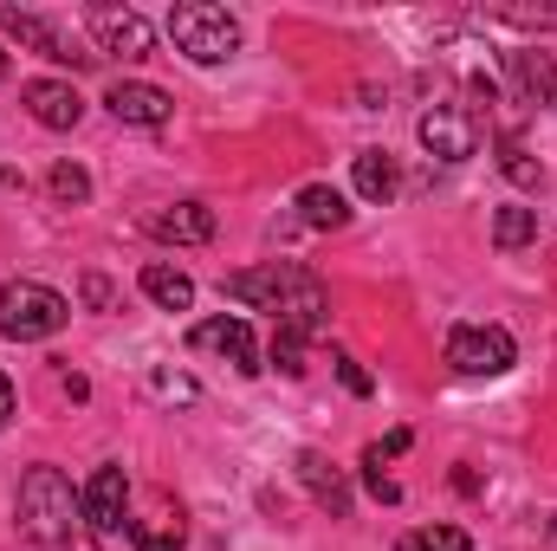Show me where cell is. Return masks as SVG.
Masks as SVG:
<instances>
[{
  "mask_svg": "<svg viewBox=\"0 0 557 551\" xmlns=\"http://www.w3.org/2000/svg\"><path fill=\"white\" fill-rule=\"evenodd\" d=\"M169 39L195 65H227L240 52V20L227 7H214V0H175L169 7Z\"/></svg>",
  "mask_w": 557,
  "mask_h": 551,
  "instance_id": "3",
  "label": "cell"
},
{
  "mask_svg": "<svg viewBox=\"0 0 557 551\" xmlns=\"http://www.w3.org/2000/svg\"><path fill=\"white\" fill-rule=\"evenodd\" d=\"M111 298H117V292H111V279L85 273V305H91V311H111Z\"/></svg>",
  "mask_w": 557,
  "mask_h": 551,
  "instance_id": "29",
  "label": "cell"
},
{
  "mask_svg": "<svg viewBox=\"0 0 557 551\" xmlns=\"http://www.w3.org/2000/svg\"><path fill=\"white\" fill-rule=\"evenodd\" d=\"M13 513H20V532L39 551H98V532L85 519V493L59 467H26Z\"/></svg>",
  "mask_w": 557,
  "mask_h": 551,
  "instance_id": "2",
  "label": "cell"
},
{
  "mask_svg": "<svg viewBox=\"0 0 557 551\" xmlns=\"http://www.w3.org/2000/svg\"><path fill=\"white\" fill-rule=\"evenodd\" d=\"M331 364H337V383H344V390H350V396H370V390H376V383H370V370H363V364H357V357H350V351H337V357H331Z\"/></svg>",
  "mask_w": 557,
  "mask_h": 551,
  "instance_id": "28",
  "label": "cell"
},
{
  "mask_svg": "<svg viewBox=\"0 0 557 551\" xmlns=\"http://www.w3.org/2000/svg\"><path fill=\"white\" fill-rule=\"evenodd\" d=\"M46 188H52V201H65V208H78V201H91V175H85L78 162H52V175H46Z\"/></svg>",
  "mask_w": 557,
  "mask_h": 551,
  "instance_id": "21",
  "label": "cell"
},
{
  "mask_svg": "<svg viewBox=\"0 0 557 551\" xmlns=\"http://www.w3.org/2000/svg\"><path fill=\"white\" fill-rule=\"evenodd\" d=\"M493 20H506L519 33H557V7H493Z\"/></svg>",
  "mask_w": 557,
  "mask_h": 551,
  "instance_id": "24",
  "label": "cell"
},
{
  "mask_svg": "<svg viewBox=\"0 0 557 551\" xmlns=\"http://www.w3.org/2000/svg\"><path fill=\"white\" fill-rule=\"evenodd\" d=\"M85 26L98 39V59H149V46H156L149 20H143L137 7H117V0L85 7Z\"/></svg>",
  "mask_w": 557,
  "mask_h": 551,
  "instance_id": "6",
  "label": "cell"
},
{
  "mask_svg": "<svg viewBox=\"0 0 557 551\" xmlns=\"http://www.w3.org/2000/svg\"><path fill=\"white\" fill-rule=\"evenodd\" d=\"M499 169H506V182H519V188H539V182H545V169H539V162H532L512 137L499 143Z\"/></svg>",
  "mask_w": 557,
  "mask_h": 551,
  "instance_id": "23",
  "label": "cell"
},
{
  "mask_svg": "<svg viewBox=\"0 0 557 551\" xmlns=\"http://www.w3.org/2000/svg\"><path fill=\"white\" fill-rule=\"evenodd\" d=\"M298 221H305V228H318V234L344 228V221H350L344 188H331V182H305V188H298Z\"/></svg>",
  "mask_w": 557,
  "mask_h": 551,
  "instance_id": "18",
  "label": "cell"
},
{
  "mask_svg": "<svg viewBox=\"0 0 557 551\" xmlns=\"http://www.w3.org/2000/svg\"><path fill=\"white\" fill-rule=\"evenodd\" d=\"M292 474H298V487H305L331 519H350V480H344V467H337L331 454L298 448V454H292Z\"/></svg>",
  "mask_w": 557,
  "mask_h": 551,
  "instance_id": "12",
  "label": "cell"
},
{
  "mask_svg": "<svg viewBox=\"0 0 557 551\" xmlns=\"http://www.w3.org/2000/svg\"><path fill=\"white\" fill-rule=\"evenodd\" d=\"M350 182H357V195H363V201H376V208H389V201H396V188H403V175H396V156H389V149H357Z\"/></svg>",
  "mask_w": 557,
  "mask_h": 551,
  "instance_id": "16",
  "label": "cell"
},
{
  "mask_svg": "<svg viewBox=\"0 0 557 551\" xmlns=\"http://www.w3.org/2000/svg\"><path fill=\"white\" fill-rule=\"evenodd\" d=\"M416 137L434 162H467V156H480V118L454 111V105H434V111H421Z\"/></svg>",
  "mask_w": 557,
  "mask_h": 551,
  "instance_id": "8",
  "label": "cell"
},
{
  "mask_svg": "<svg viewBox=\"0 0 557 551\" xmlns=\"http://www.w3.org/2000/svg\"><path fill=\"white\" fill-rule=\"evenodd\" d=\"M13 421V383H7V370H0V428Z\"/></svg>",
  "mask_w": 557,
  "mask_h": 551,
  "instance_id": "31",
  "label": "cell"
},
{
  "mask_svg": "<svg viewBox=\"0 0 557 551\" xmlns=\"http://www.w3.org/2000/svg\"><path fill=\"white\" fill-rule=\"evenodd\" d=\"M72 325V298L39 285V279H7L0 285V338L13 344H39V338H59Z\"/></svg>",
  "mask_w": 557,
  "mask_h": 551,
  "instance_id": "4",
  "label": "cell"
},
{
  "mask_svg": "<svg viewBox=\"0 0 557 551\" xmlns=\"http://www.w3.org/2000/svg\"><path fill=\"white\" fill-rule=\"evenodd\" d=\"M143 228L169 247H208L214 241V208L208 201H175V208H156Z\"/></svg>",
  "mask_w": 557,
  "mask_h": 551,
  "instance_id": "14",
  "label": "cell"
},
{
  "mask_svg": "<svg viewBox=\"0 0 557 551\" xmlns=\"http://www.w3.org/2000/svg\"><path fill=\"white\" fill-rule=\"evenodd\" d=\"M104 105H111L117 124H137V131H162V124L175 118V98H169L162 85H149V78H117V85L104 91Z\"/></svg>",
  "mask_w": 557,
  "mask_h": 551,
  "instance_id": "11",
  "label": "cell"
},
{
  "mask_svg": "<svg viewBox=\"0 0 557 551\" xmlns=\"http://www.w3.org/2000/svg\"><path fill=\"white\" fill-rule=\"evenodd\" d=\"M221 292L240 298V305H253V311H273V325L278 331H292V338H318V331H324V311H331V298H324L318 273L298 267V260H267V267L227 273L221 279Z\"/></svg>",
  "mask_w": 557,
  "mask_h": 551,
  "instance_id": "1",
  "label": "cell"
},
{
  "mask_svg": "<svg viewBox=\"0 0 557 551\" xmlns=\"http://www.w3.org/2000/svg\"><path fill=\"white\" fill-rule=\"evenodd\" d=\"M403 551H473V539L460 526H421V532L403 539Z\"/></svg>",
  "mask_w": 557,
  "mask_h": 551,
  "instance_id": "22",
  "label": "cell"
},
{
  "mask_svg": "<svg viewBox=\"0 0 557 551\" xmlns=\"http://www.w3.org/2000/svg\"><path fill=\"white\" fill-rule=\"evenodd\" d=\"M532 241H539V208H499V215H493V247L519 254V247H532Z\"/></svg>",
  "mask_w": 557,
  "mask_h": 551,
  "instance_id": "20",
  "label": "cell"
},
{
  "mask_svg": "<svg viewBox=\"0 0 557 551\" xmlns=\"http://www.w3.org/2000/svg\"><path fill=\"white\" fill-rule=\"evenodd\" d=\"M20 98H26L33 124H46V131H78V118H85V98H78V85H65V78H33Z\"/></svg>",
  "mask_w": 557,
  "mask_h": 551,
  "instance_id": "13",
  "label": "cell"
},
{
  "mask_svg": "<svg viewBox=\"0 0 557 551\" xmlns=\"http://www.w3.org/2000/svg\"><path fill=\"white\" fill-rule=\"evenodd\" d=\"M143 298H156L162 311H188L195 305V279L182 267H169V260H149L143 267Z\"/></svg>",
  "mask_w": 557,
  "mask_h": 551,
  "instance_id": "19",
  "label": "cell"
},
{
  "mask_svg": "<svg viewBox=\"0 0 557 551\" xmlns=\"http://www.w3.org/2000/svg\"><path fill=\"white\" fill-rule=\"evenodd\" d=\"M409 441H416L409 428H389V434L376 441V454H383V461H396V454H409Z\"/></svg>",
  "mask_w": 557,
  "mask_h": 551,
  "instance_id": "30",
  "label": "cell"
},
{
  "mask_svg": "<svg viewBox=\"0 0 557 551\" xmlns=\"http://www.w3.org/2000/svg\"><path fill=\"white\" fill-rule=\"evenodd\" d=\"M85 519H91L98 539H117V532L131 526V474H124L117 461H104V467L91 474V487H85Z\"/></svg>",
  "mask_w": 557,
  "mask_h": 551,
  "instance_id": "9",
  "label": "cell"
},
{
  "mask_svg": "<svg viewBox=\"0 0 557 551\" xmlns=\"http://www.w3.org/2000/svg\"><path fill=\"white\" fill-rule=\"evenodd\" d=\"M149 390L162 403H195V377H175V370H149Z\"/></svg>",
  "mask_w": 557,
  "mask_h": 551,
  "instance_id": "27",
  "label": "cell"
},
{
  "mask_svg": "<svg viewBox=\"0 0 557 551\" xmlns=\"http://www.w3.org/2000/svg\"><path fill=\"white\" fill-rule=\"evenodd\" d=\"M188 351H201V357H221V364H234L240 377H260L267 364H260V344H253V325L247 318H201L195 331H188Z\"/></svg>",
  "mask_w": 557,
  "mask_h": 551,
  "instance_id": "7",
  "label": "cell"
},
{
  "mask_svg": "<svg viewBox=\"0 0 557 551\" xmlns=\"http://www.w3.org/2000/svg\"><path fill=\"white\" fill-rule=\"evenodd\" d=\"M0 33L20 39V46L39 52V59H52V65H98V52H72V46L59 39V26L39 20V13H26V7H0Z\"/></svg>",
  "mask_w": 557,
  "mask_h": 551,
  "instance_id": "10",
  "label": "cell"
},
{
  "mask_svg": "<svg viewBox=\"0 0 557 551\" xmlns=\"http://www.w3.org/2000/svg\"><path fill=\"white\" fill-rule=\"evenodd\" d=\"M506 72H512V85H519V105H532V111L557 105V52L519 46V52H506Z\"/></svg>",
  "mask_w": 557,
  "mask_h": 551,
  "instance_id": "15",
  "label": "cell"
},
{
  "mask_svg": "<svg viewBox=\"0 0 557 551\" xmlns=\"http://www.w3.org/2000/svg\"><path fill=\"white\" fill-rule=\"evenodd\" d=\"M363 487H370V493H376L383 506H396V500H403V487H396V480L383 474V454H376V448H363Z\"/></svg>",
  "mask_w": 557,
  "mask_h": 551,
  "instance_id": "25",
  "label": "cell"
},
{
  "mask_svg": "<svg viewBox=\"0 0 557 551\" xmlns=\"http://www.w3.org/2000/svg\"><path fill=\"white\" fill-rule=\"evenodd\" d=\"M0 78H7V52H0Z\"/></svg>",
  "mask_w": 557,
  "mask_h": 551,
  "instance_id": "32",
  "label": "cell"
},
{
  "mask_svg": "<svg viewBox=\"0 0 557 551\" xmlns=\"http://www.w3.org/2000/svg\"><path fill=\"white\" fill-rule=\"evenodd\" d=\"M273 364L285 377H305V338H292V331H273Z\"/></svg>",
  "mask_w": 557,
  "mask_h": 551,
  "instance_id": "26",
  "label": "cell"
},
{
  "mask_svg": "<svg viewBox=\"0 0 557 551\" xmlns=\"http://www.w3.org/2000/svg\"><path fill=\"white\" fill-rule=\"evenodd\" d=\"M519 364V344L506 325H454L447 331V370L454 377H506Z\"/></svg>",
  "mask_w": 557,
  "mask_h": 551,
  "instance_id": "5",
  "label": "cell"
},
{
  "mask_svg": "<svg viewBox=\"0 0 557 551\" xmlns=\"http://www.w3.org/2000/svg\"><path fill=\"white\" fill-rule=\"evenodd\" d=\"M552 539H557V526H552Z\"/></svg>",
  "mask_w": 557,
  "mask_h": 551,
  "instance_id": "33",
  "label": "cell"
},
{
  "mask_svg": "<svg viewBox=\"0 0 557 551\" xmlns=\"http://www.w3.org/2000/svg\"><path fill=\"white\" fill-rule=\"evenodd\" d=\"M124 539H131L137 551H182V546H188L182 506H169V500H162V506H156L149 519H131V526H124Z\"/></svg>",
  "mask_w": 557,
  "mask_h": 551,
  "instance_id": "17",
  "label": "cell"
}]
</instances>
